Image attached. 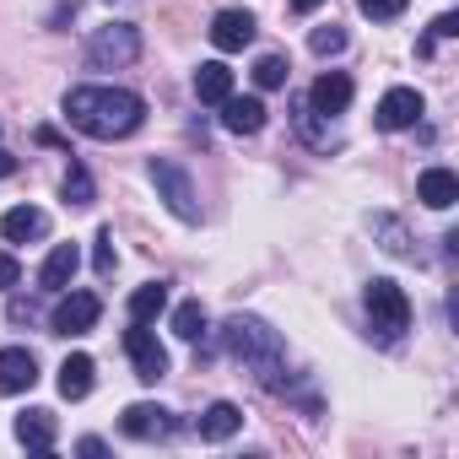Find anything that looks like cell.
<instances>
[{
    "instance_id": "cell-28",
    "label": "cell",
    "mask_w": 459,
    "mask_h": 459,
    "mask_svg": "<svg viewBox=\"0 0 459 459\" xmlns=\"http://www.w3.org/2000/svg\"><path fill=\"white\" fill-rule=\"evenodd\" d=\"M454 33H459V17H454V12H443V17L432 22V33L421 39V55H432V44H437V39H454Z\"/></svg>"
},
{
    "instance_id": "cell-13",
    "label": "cell",
    "mask_w": 459,
    "mask_h": 459,
    "mask_svg": "<svg viewBox=\"0 0 459 459\" xmlns=\"http://www.w3.org/2000/svg\"><path fill=\"white\" fill-rule=\"evenodd\" d=\"M216 108H221V130H233V135H255L265 125V103L260 98H233L227 92Z\"/></svg>"
},
{
    "instance_id": "cell-21",
    "label": "cell",
    "mask_w": 459,
    "mask_h": 459,
    "mask_svg": "<svg viewBox=\"0 0 459 459\" xmlns=\"http://www.w3.org/2000/svg\"><path fill=\"white\" fill-rule=\"evenodd\" d=\"M162 308H168V287H162V281H146V287H135V292H130V319L152 325Z\"/></svg>"
},
{
    "instance_id": "cell-24",
    "label": "cell",
    "mask_w": 459,
    "mask_h": 459,
    "mask_svg": "<svg viewBox=\"0 0 459 459\" xmlns=\"http://www.w3.org/2000/svg\"><path fill=\"white\" fill-rule=\"evenodd\" d=\"M65 200L71 205H92V178H87L82 162H71V173H65Z\"/></svg>"
},
{
    "instance_id": "cell-23",
    "label": "cell",
    "mask_w": 459,
    "mask_h": 459,
    "mask_svg": "<svg viewBox=\"0 0 459 459\" xmlns=\"http://www.w3.org/2000/svg\"><path fill=\"white\" fill-rule=\"evenodd\" d=\"M287 71H292V65H287L281 55H265V60L255 65V87H265V92H271V87H287Z\"/></svg>"
},
{
    "instance_id": "cell-4",
    "label": "cell",
    "mask_w": 459,
    "mask_h": 459,
    "mask_svg": "<svg viewBox=\"0 0 459 459\" xmlns=\"http://www.w3.org/2000/svg\"><path fill=\"white\" fill-rule=\"evenodd\" d=\"M141 55V33L130 28V22H108V28H98L92 39H87V60L98 65V71H108V65H130Z\"/></svg>"
},
{
    "instance_id": "cell-2",
    "label": "cell",
    "mask_w": 459,
    "mask_h": 459,
    "mask_svg": "<svg viewBox=\"0 0 459 459\" xmlns=\"http://www.w3.org/2000/svg\"><path fill=\"white\" fill-rule=\"evenodd\" d=\"M221 341H227V351H233L238 362H255V368H260V384H265V389H287V384H281V335H276L265 319L233 314V319L221 325Z\"/></svg>"
},
{
    "instance_id": "cell-12",
    "label": "cell",
    "mask_w": 459,
    "mask_h": 459,
    "mask_svg": "<svg viewBox=\"0 0 459 459\" xmlns=\"http://www.w3.org/2000/svg\"><path fill=\"white\" fill-rule=\"evenodd\" d=\"M39 384V362L28 346H6L0 351V394H28Z\"/></svg>"
},
{
    "instance_id": "cell-27",
    "label": "cell",
    "mask_w": 459,
    "mask_h": 459,
    "mask_svg": "<svg viewBox=\"0 0 459 459\" xmlns=\"http://www.w3.org/2000/svg\"><path fill=\"white\" fill-rule=\"evenodd\" d=\"M92 265H98V276H114V265H119V249H114V227H103V233H98V255H92Z\"/></svg>"
},
{
    "instance_id": "cell-16",
    "label": "cell",
    "mask_w": 459,
    "mask_h": 459,
    "mask_svg": "<svg viewBox=\"0 0 459 459\" xmlns=\"http://www.w3.org/2000/svg\"><path fill=\"white\" fill-rule=\"evenodd\" d=\"M195 427H200V437H205V443H227V437L244 427V411H238L233 400H216V405H205V416H200Z\"/></svg>"
},
{
    "instance_id": "cell-5",
    "label": "cell",
    "mask_w": 459,
    "mask_h": 459,
    "mask_svg": "<svg viewBox=\"0 0 459 459\" xmlns=\"http://www.w3.org/2000/svg\"><path fill=\"white\" fill-rule=\"evenodd\" d=\"M152 184H157V200L178 216V221H200V205H195V184L178 162H152Z\"/></svg>"
},
{
    "instance_id": "cell-7",
    "label": "cell",
    "mask_w": 459,
    "mask_h": 459,
    "mask_svg": "<svg viewBox=\"0 0 459 459\" xmlns=\"http://www.w3.org/2000/svg\"><path fill=\"white\" fill-rule=\"evenodd\" d=\"M125 351H130V368H135L141 384H157V378L168 373V351H162V341H157L141 319H130V330H125Z\"/></svg>"
},
{
    "instance_id": "cell-1",
    "label": "cell",
    "mask_w": 459,
    "mask_h": 459,
    "mask_svg": "<svg viewBox=\"0 0 459 459\" xmlns=\"http://www.w3.org/2000/svg\"><path fill=\"white\" fill-rule=\"evenodd\" d=\"M65 119L92 141H119V135L141 130L146 103L125 87H71L65 92Z\"/></svg>"
},
{
    "instance_id": "cell-25",
    "label": "cell",
    "mask_w": 459,
    "mask_h": 459,
    "mask_svg": "<svg viewBox=\"0 0 459 459\" xmlns=\"http://www.w3.org/2000/svg\"><path fill=\"white\" fill-rule=\"evenodd\" d=\"M405 6L411 0H357V12L373 17V22H394V17H405Z\"/></svg>"
},
{
    "instance_id": "cell-31",
    "label": "cell",
    "mask_w": 459,
    "mask_h": 459,
    "mask_svg": "<svg viewBox=\"0 0 459 459\" xmlns=\"http://www.w3.org/2000/svg\"><path fill=\"white\" fill-rule=\"evenodd\" d=\"M319 6H325V0H292V12H298V17H314Z\"/></svg>"
},
{
    "instance_id": "cell-29",
    "label": "cell",
    "mask_w": 459,
    "mask_h": 459,
    "mask_svg": "<svg viewBox=\"0 0 459 459\" xmlns=\"http://www.w3.org/2000/svg\"><path fill=\"white\" fill-rule=\"evenodd\" d=\"M22 281V265H17V255H6L0 249V287H17Z\"/></svg>"
},
{
    "instance_id": "cell-19",
    "label": "cell",
    "mask_w": 459,
    "mask_h": 459,
    "mask_svg": "<svg viewBox=\"0 0 459 459\" xmlns=\"http://www.w3.org/2000/svg\"><path fill=\"white\" fill-rule=\"evenodd\" d=\"M92 373H98L92 357H87V351H71V357L60 362V394H65V400H87V394H92Z\"/></svg>"
},
{
    "instance_id": "cell-22",
    "label": "cell",
    "mask_w": 459,
    "mask_h": 459,
    "mask_svg": "<svg viewBox=\"0 0 459 459\" xmlns=\"http://www.w3.org/2000/svg\"><path fill=\"white\" fill-rule=\"evenodd\" d=\"M173 335H178V341H200V335H205V308H200L195 298L173 308Z\"/></svg>"
},
{
    "instance_id": "cell-9",
    "label": "cell",
    "mask_w": 459,
    "mask_h": 459,
    "mask_svg": "<svg viewBox=\"0 0 459 459\" xmlns=\"http://www.w3.org/2000/svg\"><path fill=\"white\" fill-rule=\"evenodd\" d=\"M119 427H125V437L157 443V437H168V432H173V411H162V405H152V400H135V405H125Z\"/></svg>"
},
{
    "instance_id": "cell-10",
    "label": "cell",
    "mask_w": 459,
    "mask_h": 459,
    "mask_svg": "<svg viewBox=\"0 0 459 459\" xmlns=\"http://www.w3.org/2000/svg\"><path fill=\"white\" fill-rule=\"evenodd\" d=\"M255 17L249 12H216L211 17V44L221 49V55H238V49H249L255 44Z\"/></svg>"
},
{
    "instance_id": "cell-18",
    "label": "cell",
    "mask_w": 459,
    "mask_h": 459,
    "mask_svg": "<svg viewBox=\"0 0 459 459\" xmlns=\"http://www.w3.org/2000/svg\"><path fill=\"white\" fill-rule=\"evenodd\" d=\"M55 411H22L17 416V443L22 448H33V454H49L55 448Z\"/></svg>"
},
{
    "instance_id": "cell-8",
    "label": "cell",
    "mask_w": 459,
    "mask_h": 459,
    "mask_svg": "<svg viewBox=\"0 0 459 459\" xmlns=\"http://www.w3.org/2000/svg\"><path fill=\"white\" fill-rule=\"evenodd\" d=\"M421 108H427V103H421L416 87H389V92L378 98V114H373V119H378V130H411V125L421 119Z\"/></svg>"
},
{
    "instance_id": "cell-3",
    "label": "cell",
    "mask_w": 459,
    "mask_h": 459,
    "mask_svg": "<svg viewBox=\"0 0 459 459\" xmlns=\"http://www.w3.org/2000/svg\"><path fill=\"white\" fill-rule=\"evenodd\" d=\"M368 319H373V330L389 335V341L405 335V330H411V298H405V287L389 281V276L368 281Z\"/></svg>"
},
{
    "instance_id": "cell-17",
    "label": "cell",
    "mask_w": 459,
    "mask_h": 459,
    "mask_svg": "<svg viewBox=\"0 0 459 459\" xmlns=\"http://www.w3.org/2000/svg\"><path fill=\"white\" fill-rule=\"evenodd\" d=\"M416 200L432 205V211H448V205L459 200V178H454L448 168H427V173L416 178Z\"/></svg>"
},
{
    "instance_id": "cell-15",
    "label": "cell",
    "mask_w": 459,
    "mask_h": 459,
    "mask_svg": "<svg viewBox=\"0 0 459 459\" xmlns=\"http://www.w3.org/2000/svg\"><path fill=\"white\" fill-rule=\"evenodd\" d=\"M49 233V216L39 205H12L6 216H0V238H12V244H28V238H44Z\"/></svg>"
},
{
    "instance_id": "cell-20",
    "label": "cell",
    "mask_w": 459,
    "mask_h": 459,
    "mask_svg": "<svg viewBox=\"0 0 459 459\" xmlns=\"http://www.w3.org/2000/svg\"><path fill=\"white\" fill-rule=\"evenodd\" d=\"M227 92H233V71H227L221 60H205V65L195 71V98H200V103H221Z\"/></svg>"
},
{
    "instance_id": "cell-26",
    "label": "cell",
    "mask_w": 459,
    "mask_h": 459,
    "mask_svg": "<svg viewBox=\"0 0 459 459\" xmlns=\"http://www.w3.org/2000/svg\"><path fill=\"white\" fill-rule=\"evenodd\" d=\"M308 49H314V55H341V49H346V33H341L335 22H330V28H314V33H308Z\"/></svg>"
},
{
    "instance_id": "cell-14",
    "label": "cell",
    "mask_w": 459,
    "mask_h": 459,
    "mask_svg": "<svg viewBox=\"0 0 459 459\" xmlns=\"http://www.w3.org/2000/svg\"><path fill=\"white\" fill-rule=\"evenodd\" d=\"M76 265H82V249L76 244H55L49 260H44V271H39V287L44 292H65L76 281Z\"/></svg>"
},
{
    "instance_id": "cell-11",
    "label": "cell",
    "mask_w": 459,
    "mask_h": 459,
    "mask_svg": "<svg viewBox=\"0 0 459 459\" xmlns=\"http://www.w3.org/2000/svg\"><path fill=\"white\" fill-rule=\"evenodd\" d=\"M351 108V76H341V71H325L314 87H308V114H325V119H335V114H346Z\"/></svg>"
},
{
    "instance_id": "cell-6",
    "label": "cell",
    "mask_w": 459,
    "mask_h": 459,
    "mask_svg": "<svg viewBox=\"0 0 459 459\" xmlns=\"http://www.w3.org/2000/svg\"><path fill=\"white\" fill-rule=\"evenodd\" d=\"M98 314H103L98 292H60V303L49 314V335H87L98 325Z\"/></svg>"
},
{
    "instance_id": "cell-30",
    "label": "cell",
    "mask_w": 459,
    "mask_h": 459,
    "mask_svg": "<svg viewBox=\"0 0 459 459\" xmlns=\"http://www.w3.org/2000/svg\"><path fill=\"white\" fill-rule=\"evenodd\" d=\"M12 173H17V157H12L6 146H0V178H12Z\"/></svg>"
}]
</instances>
